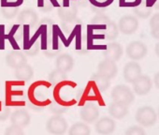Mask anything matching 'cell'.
<instances>
[{
	"label": "cell",
	"mask_w": 159,
	"mask_h": 135,
	"mask_svg": "<svg viewBox=\"0 0 159 135\" xmlns=\"http://www.w3.org/2000/svg\"><path fill=\"white\" fill-rule=\"evenodd\" d=\"M38 8L42 12H51L53 8H59L60 4L57 0H38Z\"/></svg>",
	"instance_id": "603a6c76"
},
{
	"label": "cell",
	"mask_w": 159,
	"mask_h": 135,
	"mask_svg": "<svg viewBox=\"0 0 159 135\" xmlns=\"http://www.w3.org/2000/svg\"><path fill=\"white\" fill-rule=\"evenodd\" d=\"M98 72L99 74L107 77L108 79L111 80L113 78H115V76L117 75L118 68H117V65L115 62L104 59L101 62H99V64L98 66Z\"/></svg>",
	"instance_id": "8fae6325"
},
{
	"label": "cell",
	"mask_w": 159,
	"mask_h": 135,
	"mask_svg": "<svg viewBox=\"0 0 159 135\" xmlns=\"http://www.w3.org/2000/svg\"><path fill=\"white\" fill-rule=\"evenodd\" d=\"M80 116L84 123L92 124L98 120L99 116V110L98 106L92 102L85 103L80 111Z\"/></svg>",
	"instance_id": "52a82bcc"
},
{
	"label": "cell",
	"mask_w": 159,
	"mask_h": 135,
	"mask_svg": "<svg viewBox=\"0 0 159 135\" xmlns=\"http://www.w3.org/2000/svg\"><path fill=\"white\" fill-rule=\"evenodd\" d=\"M133 12L135 15L140 19H147L152 12V8L149 6L145 1H141L138 3L135 7H133Z\"/></svg>",
	"instance_id": "ffe728a7"
},
{
	"label": "cell",
	"mask_w": 159,
	"mask_h": 135,
	"mask_svg": "<svg viewBox=\"0 0 159 135\" xmlns=\"http://www.w3.org/2000/svg\"><path fill=\"white\" fill-rule=\"evenodd\" d=\"M90 83H92V85L98 90H99L100 92L106 91L111 86V80L108 79L107 77L99 74L98 72L93 74V76L91 77V82Z\"/></svg>",
	"instance_id": "d6986e66"
},
{
	"label": "cell",
	"mask_w": 159,
	"mask_h": 135,
	"mask_svg": "<svg viewBox=\"0 0 159 135\" xmlns=\"http://www.w3.org/2000/svg\"><path fill=\"white\" fill-rule=\"evenodd\" d=\"M141 67L140 65L136 61H130L125 64L124 67L123 75L124 79L126 83L132 84L137 78H139L141 75Z\"/></svg>",
	"instance_id": "ba28073f"
},
{
	"label": "cell",
	"mask_w": 159,
	"mask_h": 135,
	"mask_svg": "<svg viewBox=\"0 0 159 135\" xmlns=\"http://www.w3.org/2000/svg\"><path fill=\"white\" fill-rule=\"evenodd\" d=\"M157 115H158V117H159V108H158V113H157Z\"/></svg>",
	"instance_id": "8d00e7d4"
},
{
	"label": "cell",
	"mask_w": 159,
	"mask_h": 135,
	"mask_svg": "<svg viewBox=\"0 0 159 135\" xmlns=\"http://www.w3.org/2000/svg\"><path fill=\"white\" fill-rule=\"evenodd\" d=\"M133 91L139 96H144L147 95L152 86V82L151 78L147 75H140L139 78H137L133 83Z\"/></svg>",
	"instance_id": "9c48e42d"
},
{
	"label": "cell",
	"mask_w": 159,
	"mask_h": 135,
	"mask_svg": "<svg viewBox=\"0 0 159 135\" xmlns=\"http://www.w3.org/2000/svg\"><path fill=\"white\" fill-rule=\"evenodd\" d=\"M14 76H15L16 80L23 81V82H28L34 76V70L30 65H28L26 63L15 70Z\"/></svg>",
	"instance_id": "ac0fdd59"
},
{
	"label": "cell",
	"mask_w": 159,
	"mask_h": 135,
	"mask_svg": "<svg viewBox=\"0 0 159 135\" xmlns=\"http://www.w3.org/2000/svg\"><path fill=\"white\" fill-rule=\"evenodd\" d=\"M151 35L153 39L155 40H159V28H156V29H153V30H151Z\"/></svg>",
	"instance_id": "d6a6232c"
},
{
	"label": "cell",
	"mask_w": 159,
	"mask_h": 135,
	"mask_svg": "<svg viewBox=\"0 0 159 135\" xmlns=\"http://www.w3.org/2000/svg\"><path fill=\"white\" fill-rule=\"evenodd\" d=\"M153 83H154V86L157 89H159V72H156L154 74V77H153Z\"/></svg>",
	"instance_id": "836d02e7"
},
{
	"label": "cell",
	"mask_w": 159,
	"mask_h": 135,
	"mask_svg": "<svg viewBox=\"0 0 159 135\" xmlns=\"http://www.w3.org/2000/svg\"><path fill=\"white\" fill-rule=\"evenodd\" d=\"M109 113L111 117L122 119L128 114V105L122 102L112 101L109 106Z\"/></svg>",
	"instance_id": "e0dca14e"
},
{
	"label": "cell",
	"mask_w": 159,
	"mask_h": 135,
	"mask_svg": "<svg viewBox=\"0 0 159 135\" xmlns=\"http://www.w3.org/2000/svg\"><path fill=\"white\" fill-rule=\"evenodd\" d=\"M116 128L115 121L108 116L101 117L96 122L95 129L100 135H110L111 134Z\"/></svg>",
	"instance_id": "30bf717a"
},
{
	"label": "cell",
	"mask_w": 159,
	"mask_h": 135,
	"mask_svg": "<svg viewBox=\"0 0 159 135\" xmlns=\"http://www.w3.org/2000/svg\"><path fill=\"white\" fill-rule=\"evenodd\" d=\"M139 20L137 17L126 14L121 17L118 23V29L119 32L125 34V35H132L134 34L138 28H139Z\"/></svg>",
	"instance_id": "5b68a950"
},
{
	"label": "cell",
	"mask_w": 159,
	"mask_h": 135,
	"mask_svg": "<svg viewBox=\"0 0 159 135\" xmlns=\"http://www.w3.org/2000/svg\"><path fill=\"white\" fill-rule=\"evenodd\" d=\"M150 27H151V30L159 28V12L152 16L150 20Z\"/></svg>",
	"instance_id": "1f68e13d"
},
{
	"label": "cell",
	"mask_w": 159,
	"mask_h": 135,
	"mask_svg": "<svg viewBox=\"0 0 159 135\" xmlns=\"http://www.w3.org/2000/svg\"><path fill=\"white\" fill-rule=\"evenodd\" d=\"M135 119L141 127L149 128L156 123L157 114L152 107L145 105L138 109L135 114Z\"/></svg>",
	"instance_id": "6da1fadb"
},
{
	"label": "cell",
	"mask_w": 159,
	"mask_h": 135,
	"mask_svg": "<svg viewBox=\"0 0 159 135\" xmlns=\"http://www.w3.org/2000/svg\"><path fill=\"white\" fill-rule=\"evenodd\" d=\"M91 128L84 122L74 123L68 130V135H90Z\"/></svg>",
	"instance_id": "44dd1931"
},
{
	"label": "cell",
	"mask_w": 159,
	"mask_h": 135,
	"mask_svg": "<svg viewBox=\"0 0 159 135\" xmlns=\"http://www.w3.org/2000/svg\"><path fill=\"white\" fill-rule=\"evenodd\" d=\"M123 54H124V49H123L122 45L120 43L114 42V41L107 44V46L103 52V55H104L105 59L113 61L115 63L118 60H120Z\"/></svg>",
	"instance_id": "7c38bea8"
},
{
	"label": "cell",
	"mask_w": 159,
	"mask_h": 135,
	"mask_svg": "<svg viewBox=\"0 0 159 135\" xmlns=\"http://www.w3.org/2000/svg\"><path fill=\"white\" fill-rule=\"evenodd\" d=\"M103 35H104V39L108 40H114L119 35V29H118V26L116 25V23L111 20L107 24L106 28L103 32Z\"/></svg>",
	"instance_id": "7402d4cb"
},
{
	"label": "cell",
	"mask_w": 159,
	"mask_h": 135,
	"mask_svg": "<svg viewBox=\"0 0 159 135\" xmlns=\"http://www.w3.org/2000/svg\"><path fill=\"white\" fill-rule=\"evenodd\" d=\"M6 63L10 68L16 70L27 63V58L24 53L19 50H14L6 55Z\"/></svg>",
	"instance_id": "5bb4252c"
},
{
	"label": "cell",
	"mask_w": 159,
	"mask_h": 135,
	"mask_svg": "<svg viewBox=\"0 0 159 135\" xmlns=\"http://www.w3.org/2000/svg\"><path fill=\"white\" fill-rule=\"evenodd\" d=\"M111 99L113 101L122 102L126 105L131 104L135 100L134 92L125 85H118L111 91Z\"/></svg>",
	"instance_id": "3957f363"
},
{
	"label": "cell",
	"mask_w": 159,
	"mask_h": 135,
	"mask_svg": "<svg viewBox=\"0 0 159 135\" xmlns=\"http://www.w3.org/2000/svg\"><path fill=\"white\" fill-rule=\"evenodd\" d=\"M56 70H59L65 73L72 71L74 67V59L68 54H61L57 56L55 60Z\"/></svg>",
	"instance_id": "2e32d148"
},
{
	"label": "cell",
	"mask_w": 159,
	"mask_h": 135,
	"mask_svg": "<svg viewBox=\"0 0 159 135\" xmlns=\"http://www.w3.org/2000/svg\"><path fill=\"white\" fill-rule=\"evenodd\" d=\"M25 0H0L1 7H11V8H20Z\"/></svg>",
	"instance_id": "4316f807"
},
{
	"label": "cell",
	"mask_w": 159,
	"mask_h": 135,
	"mask_svg": "<svg viewBox=\"0 0 159 135\" xmlns=\"http://www.w3.org/2000/svg\"><path fill=\"white\" fill-rule=\"evenodd\" d=\"M4 135H25V131L23 128L17 127L15 125H11L6 128Z\"/></svg>",
	"instance_id": "f1b7e54d"
},
{
	"label": "cell",
	"mask_w": 159,
	"mask_h": 135,
	"mask_svg": "<svg viewBox=\"0 0 159 135\" xmlns=\"http://www.w3.org/2000/svg\"><path fill=\"white\" fill-rule=\"evenodd\" d=\"M18 22L23 26L34 27L39 22V15L32 9H25L18 14Z\"/></svg>",
	"instance_id": "9a60e30c"
},
{
	"label": "cell",
	"mask_w": 159,
	"mask_h": 135,
	"mask_svg": "<svg viewBox=\"0 0 159 135\" xmlns=\"http://www.w3.org/2000/svg\"><path fill=\"white\" fill-rule=\"evenodd\" d=\"M114 0H89L90 4L95 7V8H98V9H104L109 7Z\"/></svg>",
	"instance_id": "f546056e"
},
{
	"label": "cell",
	"mask_w": 159,
	"mask_h": 135,
	"mask_svg": "<svg viewBox=\"0 0 159 135\" xmlns=\"http://www.w3.org/2000/svg\"><path fill=\"white\" fill-rule=\"evenodd\" d=\"M125 135H146L145 130L140 126H131L126 130Z\"/></svg>",
	"instance_id": "83f0119b"
},
{
	"label": "cell",
	"mask_w": 159,
	"mask_h": 135,
	"mask_svg": "<svg viewBox=\"0 0 159 135\" xmlns=\"http://www.w3.org/2000/svg\"><path fill=\"white\" fill-rule=\"evenodd\" d=\"M148 53V49L146 45L139 40H135L130 42L125 48V54L128 58L133 61L142 59Z\"/></svg>",
	"instance_id": "8992f818"
},
{
	"label": "cell",
	"mask_w": 159,
	"mask_h": 135,
	"mask_svg": "<svg viewBox=\"0 0 159 135\" xmlns=\"http://www.w3.org/2000/svg\"><path fill=\"white\" fill-rule=\"evenodd\" d=\"M66 73L59 71V70H54L52 71L50 75H49V81L52 85H57L60 83H63L64 81L66 80Z\"/></svg>",
	"instance_id": "cb8c5ba5"
},
{
	"label": "cell",
	"mask_w": 159,
	"mask_h": 135,
	"mask_svg": "<svg viewBox=\"0 0 159 135\" xmlns=\"http://www.w3.org/2000/svg\"><path fill=\"white\" fill-rule=\"evenodd\" d=\"M11 115V107L0 101V121H6Z\"/></svg>",
	"instance_id": "484cf974"
},
{
	"label": "cell",
	"mask_w": 159,
	"mask_h": 135,
	"mask_svg": "<svg viewBox=\"0 0 159 135\" xmlns=\"http://www.w3.org/2000/svg\"><path fill=\"white\" fill-rule=\"evenodd\" d=\"M67 128V122L61 114L51 116L46 123V129L52 135H64L66 132Z\"/></svg>",
	"instance_id": "7a4b0ae2"
},
{
	"label": "cell",
	"mask_w": 159,
	"mask_h": 135,
	"mask_svg": "<svg viewBox=\"0 0 159 135\" xmlns=\"http://www.w3.org/2000/svg\"><path fill=\"white\" fill-rule=\"evenodd\" d=\"M0 11L4 18L11 20L13 19L16 15H18L19 8H11V7H0Z\"/></svg>",
	"instance_id": "d4e9b609"
},
{
	"label": "cell",
	"mask_w": 159,
	"mask_h": 135,
	"mask_svg": "<svg viewBox=\"0 0 159 135\" xmlns=\"http://www.w3.org/2000/svg\"><path fill=\"white\" fill-rule=\"evenodd\" d=\"M78 0H63V2H77Z\"/></svg>",
	"instance_id": "d590c367"
},
{
	"label": "cell",
	"mask_w": 159,
	"mask_h": 135,
	"mask_svg": "<svg viewBox=\"0 0 159 135\" xmlns=\"http://www.w3.org/2000/svg\"><path fill=\"white\" fill-rule=\"evenodd\" d=\"M50 108H51V110L54 113V114H63L64 112H66V110H67V106H65V105H62V104H59V103H57V102H52L51 105H50Z\"/></svg>",
	"instance_id": "4dcf8cb0"
},
{
	"label": "cell",
	"mask_w": 159,
	"mask_h": 135,
	"mask_svg": "<svg viewBox=\"0 0 159 135\" xmlns=\"http://www.w3.org/2000/svg\"><path fill=\"white\" fill-rule=\"evenodd\" d=\"M31 121V116L29 113L24 108H18L13 111L11 115V125H15L20 128L26 127Z\"/></svg>",
	"instance_id": "4fadbf2b"
},
{
	"label": "cell",
	"mask_w": 159,
	"mask_h": 135,
	"mask_svg": "<svg viewBox=\"0 0 159 135\" xmlns=\"http://www.w3.org/2000/svg\"><path fill=\"white\" fill-rule=\"evenodd\" d=\"M57 13L63 23H73L78 14V7L76 2H63L62 6L60 5L58 8Z\"/></svg>",
	"instance_id": "277c9868"
},
{
	"label": "cell",
	"mask_w": 159,
	"mask_h": 135,
	"mask_svg": "<svg viewBox=\"0 0 159 135\" xmlns=\"http://www.w3.org/2000/svg\"><path fill=\"white\" fill-rule=\"evenodd\" d=\"M154 53L155 54L159 57V42H157L154 46Z\"/></svg>",
	"instance_id": "e575fe53"
}]
</instances>
